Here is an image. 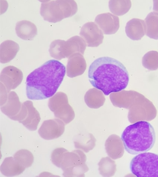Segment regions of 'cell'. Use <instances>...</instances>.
<instances>
[{
	"label": "cell",
	"instance_id": "obj_1",
	"mask_svg": "<svg viewBox=\"0 0 158 177\" xmlns=\"http://www.w3.org/2000/svg\"><path fill=\"white\" fill-rule=\"evenodd\" d=\"M88 77L91 85L105 95L125 89L128 85L129 74L124 65L112 58L99 57L90 65Z\"/></svg>",
	"mask_w": 158,
	"mask_h": 177
},
{
	"label": "cell",
	"instance_id": "obj_2",
	"mask_svg": "<svg viewBox=\"0 0 158 177\" xmlns=\"http://www.w3.org/2000/svg\"><path fill=\"white\" fill-rule=\"evenodd\" d=\"M66 68L59 61L50 60L31 72L26 80V92L31 100L43 99L52 96L64 77Z\"/></svg>",
	"mask_w": 158,
	"mask_h": 177
},
{
	"label": "cell",
	"instance_id": "obj_3",
	"mask_svg": "<svg viewBox=\"0 0 158 177\" xmlns=\"http://www.w3.org/2000/svg\"><path fill=\"white\" fill-rule=\"evenodd\" d=\"M125 150L132 155L147 152L156 141L154 129L148 122L140 121L127 127L121 136Z\"/></svg>",
	"mask_w": 158,
	"mask_h": 177
},
{
	"label": "cell",
	"instance_id": "obj_4",
	"mask_svg": "<svg viewBox=\"0 0 158 177\" xmlns=\"http://www.w3.org/2000/svg\"><path fill=\"white\" fill-rule=\"evenodd\" d=\"M77 10V4L73 0L43 1L40 14L44 20L55 23L72 17Z\"/></svg>",
	"mask_w": 158,
	"mask_h": 177
},
{
	"label": "cell",
	"instance_id": "obj_5",
	"mask_svg": "<svg viewBox=\"0 0 158 177\" xmlns=\"http://www.w3.org/2000/svg\"><path fill=\"white\" fill-rule=\"evenodd\" d=\"M130 168L137 177H158V154L150 152L139 154L131 159Z\"/></svg>",
	"mask_w": 158,
	"mask_h": 177
},
{
	"label": "cell",
	"instance_id": "obj_6",
	"mask_svg": "<svg viewBox=\"0 0 158 177\" xmlns=\"http://www.w3.org/2000/svg\"><path fill=\"white\" fill-rule=\"evenodd\" d=\"M86 46L83 39L76 35L66 41L59 39L53 41L50 44L49 51L52 57L60 60L76 53L83 54Z\"/></svg>",
	"mask_w": 158,
	"mask_h": 177
},
{
	"label": "cell",
	"instance_id": "obj_7",
	"mask_svg": "<svg viewBox=\"0 0 158 177\" xmlns=\"http://www.w3.org/2000/svg\"><path fill=\"white\" fill-rule=\"evenodd\" d=\"M48 105L56 118L63 121L66 124L71 121L72 111L65 94L57 92L49 99Z\"/></svg>",
	"mask_w": 158,
	"mask_h": 177
},
{
	"label": "cell",
	"instance_id": "obj_8",
	"mask_svg": "<svg viewBox=\"0 0 158 177\" xmlns=\"http://www.w3.org/2000/svg\"><path fill=\"white\" fill-rule=\"evenodd\" d=\"M23 78V73L20 70L14 66H8L4 67L1 73L0 86L9 93L21 84Z\"/></svg>",
	"mask_w": 158,
	"mask_h": 177
},
{
	"label": "cell",
	"instance_id": "obj_9",
	"mask_svg": "<svg viewBox=\"0 0 158 177\" xmlns=\"http://www.w3.org/2000/svg\"><path fill=\"white\" fill-rule=\"evenodd\" d=\"M103 32L94 22L85 24L81 28L79 35L88 47H97L102 44L104 38Z\"/></svg>",
	"mask_w": 158,
	"mask_h": 177
},
{
	"label": "cell",
	"instance_id": "obj_10",
	"mask_svg": "<svg viewBox=\"0 0 158 177\" xmlns=\"http://www.w3.org/2000/svg\"><path fill=\"white\" fill-rule=\"evenodd\" d=\"M23 106L17 95L14 91L10 92L4 100L0 102L1 110L2 113L15 121H18Z\"/></svg>",
	"mask_w": 158,
	"mask_h": 177
},
{
	"label": "cell",
	"instance_id": "obj_11",
	"mask_svg": "<svg viewBox=\"0 0 158 177\" xmlns=\"http://www.w3.org/2000/svg\"><path fill=\"white\" fill-rule=\"evenodd\" d=\"M64 125L61 120L58 119L44 121L38 130L40 135L46 140L57 138L63 134Z\"/></svg>",
	"mask_w": 158,
	"mask_h": 177
},
{
	"label": "cell",
	"instance_id": "obj_12",
	"mask_svg": "<svg viewBox=\"0 0 158 177\" xmlns=\"http://www.w3.org/2000/svg\"><path fill=\"white\" fill-rule=\"evenodd\" d=\"M95 22L105 34H114L119 27V18L110 13L97 15L95 18Z\"/></svg>",
	"mask_w": 158,
	"mask_h": 177
},
{
	"label": "cell",
	"instance_id": "obj_13",
	"mask_svg": "<svg viewBox=\"0 0 158 177\" xmlns=\"http://www.w3.org/2000/svg\"><path fill=\"white\" fill-rule=\"evenodd\" d=\"M127 35L133 40H140L146 34V27L144 21L134 18L127 23L125 27Z\"/></svg>",
	"mask_w": 158,
	"mask_h": 177
},
{
	"label": "cell",
	"instance_id": "obj_14",
	"mask_svg": "<svg viewBox=\"0 0 158 177\" xmlns=\"http://www.w3.org/2000/svg\"><path fill=\"white\" fill-rule=\"evenodd\" d=\"M15 30L17 35L24 40H32L37 34L35 25L27 20H23L17 22Z\"/></svg>",
	"mask_w": 158,
	"mask_h": 177
},
{
	"label": "cell",
	"instance_id": "obj_15",
	"mask_svg": "<svg viewBox=\"0 0 158 177\" xmlns=\"http://www.w3.org/2000/svg\"><path fill=\"white\" fill-rule=\"evenodd\" d=\"M24 102L27 107V112L25 119L20 123L28 130L35 131L41 119L40 114L34 107L32 102L27 100Z\"/></svg>",
	"mask_w": 158,
	"mask_h": 177
},
{
	"label": "cell",
	"instance_id": "obj_16",
	"mask_svg": "<svg viewBox=\"0 0 158 177\" xmlns=\"http://www.w3.org/2000/svg\"><path fill=\"white\" fill-rule=\"evenodd\" d=\"M19 50L17 43L11 40H6L0 46V61L1 63H5L12 60Z\"/></svg>",
	"mask_w": 158,
	"mask_h": 177
},
{
	"label": "cell",
	"instance_id": "obj_17",
	"mask_svg": "<svg viewBox=\"0 0 158 177\" xmlns=\"http://www.w3.org/2000/svg\"><path fill=\"white\" fill-rule=\"evenodd\" d=\"M25 167L22 166L12 157L6 158L0 166V171L4 175L13 176L23 172Z\"/></svg>",
	"mask_w": 158,
	"mask_h": 177
},
{
	"label": "cell",
	"instance_id": "obj_18",
	"mask_svg": "<svg viewBox=\"0 0 158 177\" xmlns=\"http://www.w3.org/2000/svg\"><path fill=\"white\" fill-rule=\"evenodd\" d=\"M146 27V35L150 38L158 39V13L151 12L144 20Z\"/></svg>",
	"mask_w": 158,
	"mask_h": 177
},
{
	"label": "cell",
	"instance_id": "obj_19",
	"mask_svg": "<svg viewBox=\"0 0 158 177\" xmlns=\"http://www.w3.org/2000/svg\"><path fill=\"white\" fill-rule=\"evenodd\" d=\"M131 6L130 0H110L109 2L110 11L114 14L118 16L127 12Z\"/></svg>",
	"mask_w": 158,
	"mask_h": 177
},
{
	"label": "cell",
	"instance_id": "obj_20",
	"mask_svg": "<svg viewBox=\"0 0 158 177\" xmlns=\"http://www.w3.org/2000/svg\"><path fill=\"white\" fill-rule=\"evenodd\" d=\"M14 159L25 168L31 167L34 161L32 154L26 149H21L17 151L14 155Z\"/></svg>",
	"mask_w": 158,
	"mask_h": 177
},
{
	"label": "cell",
	"instance_id": "obj_21",
	"mask_svg": "<svg viewBox=\"0 0 158 177\" xmlns=\"http://www.w3.org/2000/svg\"><path fill=\"white\" fill-rule=\"evenodd\" d=\"M142 63L148 69L155 70L158 69V52L152 50L147 53L142 58Z\"/></svg>",
	"mask_w": 158,
	"mask_h": 177
},
{
	"label": "cell",
	"instance_id": "obj_22",
	"mask_svg": "<svg viewBox=\"0 0 158 177\" xmlns=\"http://www.w3.org/2000/svg\"><path fill=\"white\" fill-rule=\"evenodd\" d=\"M67 150L63 148H57L55 149L51 155L52 163L56 166L60 168V165L64 153Z\"/></svg>",
	"mask_w": 158,
	"mask_h": 177
},
{
	"label": "cell",
	"instance_id": "obj_23",
	"mask_svg": "<svg viewBox=\"0 0 158 177\" xmlns=\"http://www.w3.org/2000/svg\"><path fill=\"white\" fill-rule=\"evenodd\" d=\"M153 10L158 13V0H153Z\"/></svg>",
	"mask_w": 158,
	"mask_h": 177
}]
</instances>
